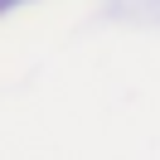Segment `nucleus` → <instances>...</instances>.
<instances>
[{"instance_id":"f257e3e1","label":"nucleus","mask_w":160,"mask_h":160,"mask_svg":"<svg viewBox=\"0 0 160 160\" xmlns=\"http://www.w3.org/2000/svg\"><path fill=\"white\" fill-rule=\"evenodd\" d=\"M97 10L121 29H160V0H97Z\"/></svg>"},{"instance_id":"f03ea898","label":"nucleus","mask_w":160,"mask_h":160,"mask_svg":"<svg viewBox=\"0 0 160 160\" xmlns=\"http://www.w3.org/2000/svg\"><path fill=\"white\" fill-rule=\"evenodd\" d=\"M29 5H44V0H0V20H10V15L29 10Z\"/></svg>"}]
</instances>
